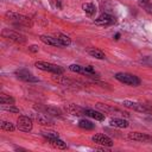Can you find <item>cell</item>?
<instances>
[{"mask_svg":"<svg viewBox=\"0 0 152 152\" xmlns=\"http://www.w3.org/2000/svg\"><path fill=\"white\" fill-rule=\"evenodd\" d=\"M5 18L7 20L13 21L15 25H24V26H31V19L24 14L15 13V12H6Z\"/></svg>","mask_w":152,"mask_h":152,"instance_id":"1","label":"cell"},{"mask_svg":"<svg viewBox=\"0 0 152 152\" xmlns=\"http://www.w3.org/2000/svg\"><path fill=\"white\" fill-rule=\"evenodd\" d=\"M34 65L43 70V71H49V72H52L53 75H62L64 72V69L61 68L59 65H56V64H52V63H48V62H43V61H38L34 63Z\"/></svg>","mask_w":152,"mask_h":152,"instance_id":"2","label":"cell"},{"mask_svg":"<svg viewBox=\"0 0 152 152\" xmlns=\"http://www.w3.org/2000/svg\"><path fill=\"white\" fill-rule=\"evenodd\" d=\"M118 81L125 83V84H128V86H133V87H137L140 84V80L139 77H137L135 75H132V74H128V72H118L115 74L114 76Z\"/></svg>","mask_w":152,"mask_h":152,"instance_id":"3","label":"cell"},{"mask_svg":"<svg viewBox=\"0 0 152 152\" xmlns=\"http://www.w3.org/2000/svg\"><path fill=\"white\" fill-rule=\"evenodd\" d=\"M1 36L4 38H7L10 40H13L15 43H25L26 42V38L25 36H23L21 33L19 32H15L13 30H10V28H4L2 32H1Z\"/></svg>","mask_w":152,"mask_h":152,"instance_id":"4","label":"cell"},{"mask_svg":"<svg viewBox=\"0 0 152 152\" xmlns=\"http://www.w3.org/2000/svg\"><path fill=\"white\" fill-rule=\"evenodd\" d=\"M33 127L32 119L26 116V115H20L17 120V128L23 131V132H30Z\"/></svg>","mask_w":152,"mask_h":152,"instance_id":"5","label":"cell"},{"mask_svg":"<svg viewBox=\"0 0 152 152\" xmlns=\"http://www.w3.org/2000/svg\"><path fill=\"white\" fill-rule=\"evenodd\" d=\"M122 104L127 108H131L133 110H137V112H140V113H151V109L146 106V103L144 102H133V101H128V100H125L122 102Z\"/></svg>","mask_w":152,"mask_h":152,"instance_id":"6","label":"cell"},{"mask_svg":"<svg viewBox=\"0 0 152 152\" xmlns=\"http://www.w3.org/2000/svg\"><path fill=\"white\" fill-rule=\"evenodd\" d=\"M15 76L19 80H23L25 82H38V78L34 77L27 69H19L15 70Z\"/></svg>","mask_w":152,"mask_h":152,"instance_id":"7","label":"cell"},{"mask_svg":"<svg viewBox=\"0 0 152 152\" xmlns=\"http://www.w3.org/2000/svg\"><path fill=\"white\" fill-rule=\"evenodd\" d=\"M128 139L134 141H141V142H152V135H148L146 133H140V132L128 133Z\"/></svg>","mask_w":152,"mask_h":152,"instance_id":"8","label":"cell"},{"mask_svg":"<svg viewBox=\"0 0 152 152\" xmlns=\"http://www.w3.org/2000/svg\"><path fill=\"white\" fill-rule=\"evenodd\" d=\"M114 23H115V18L108 13H102L95 19V24L101 25V26H107V25H110Z\"/></svg>","mask_w":152,"mask_h":152,"instance_id":"9","label":"cell"},{"mask_svg":"<svg viewBox=\"0 0 152 152\" xmlns=\"http://www.w3.org/2000/svg\"><path fill=\"white\" fill-rule=\"evenodd\" d=\"M91 140L94 142H96V144H100V145H103V146H108V147H110L113 145V140L106 134H95V135L91 137Z\"/></svg>","mask_w":152,"mask_h":152,"instance_id":"10","label":"cell"},{"mask_svg":"<svg viewBox=\"0 0 152 152\" xmlns=\"http://www.w3.org/2000/svg\"><path fill=\"white\" fill-rule=\"evenodd\" d=\"M34 118L40 125H44V126H49V125H53L55 124L53 120L46 113H37V114H34Z\"/></svg>","mask_w":152,"mask_h":152,"instance_id":"11","label":"cell"},{"mask_svg":"<svg viewBox=\"0 0 152 152\" xmlns=\"http://www.w3.org/2000/svg\"><path fill=\"white\" fill-rule=\"evenodd\" d=\"M53 78H55L58 83H61L62 86L68 87V88H76V86H77V82H75V81H72V80H70V78H66V77H61L59 75H55Z\"/></svg>","mask_w":152,"mask_h":152,"instance_id":"12","label":"cell"},{"mask_svg":"<svg viewBox=\"0 0 152 152\" xmlns=\"http://www.w3.org/2000/svg\"><path fill=\"white\" fill-rule=\"evenodd\" d=\"M84 115L89 116V118H93L97 121H102L104 120V114L99 112V110H95V109H90V108H84Z\"/></svg>","mask_w":152,"mask_h":152,"instance_id":"13","label":"cell"},{"mask_svg":"<svg viewBox=\"0 0 152 152\" xmlns=\"http://www.w3.org/2000/svg\"><path fill=\"white\" fill-rule=\"evenodd\" d=\"M39 39H40L44 44H48V45H51V46H58V48L62 46V44L59 43V40H58L56 37H51V36L42 34V36L39 37Z\"/></svg>","mask_w":152,"mask_h":152,"instance_id":"14","label":"cell"},{"mask_svg":"<svg viewBox=\"0 0 152 152\" xmlns=\"http://www.w3.org/2000/svg\"><path fill=\"white\" fill-rule=\"evenodd\" d=\"M96 107H97L99 109L103 110V112H108V113H116V114H120V115H125V116H128V113H126V112H122V110H120V109H118V108H113V107H110V106H107V104L97 103V104H96Z\"/></svg>","mask_w":152,"mask_h":152,"instance_id":"15","label":"cell"},{"mask_svg":"<svg viewBox=\"0 0 152 152\" xmlns=\"http://www.w3.org/2000/svg\"><path fill=\"white\" fill-rule=\"evenodd\" d=\"M109 125L113 127H118V128H126L128 127V121L121 118H112L109 120Z\"/></svg>","mask_w":152,"mask_h":152,"instance_id":"16","label":"cell"},{"mask_svg":"<svg viewBox=\"0 0 152 152\" xmlns=\"http://www.w3.org/2000/svg\"><path fill=\"white\" fill-rule=\"evenodd\" d=\"M49 144L56 148H61V150H64L66 148V142H64L62 139H59V137L57 138H51V139H48Z\"/></svg>","mask_w":152,"mask_h":152,"instance_id":"17","label":"cell"},{"mask_svg":"<svg viewBox=\"0 0 152 152\" xmlns=\"http://www.w3.org/2000/svg\"><path fill=\"white\" fill-rule=\"evenodd\" d=\"M87 52H88L91 57H94V58H96V59H104V57H106L104 52H103V51H101L100 49L89 48V49H87Z\"/></svg>","mask_w":152,"mask_h":152,"instance_id":"18","label":"cell"},{"mask_svg":"<svg viewBox=\"0 0 152 152\" xmlns=\"http://www.w3.org/2000/svg\"><path fill=\"white\" fill-rule=\"evenodd\" d=\"M68 112L71 113L72 115H84V108L78 107L76 104H69L68 106Z\"/></svg>","mask_w":152,"mask_h":152,"instance_id":"19","label":"cell"},{"mask_svg":"<svg viewBox=\"0 0 152 152\" xmlns=\"http://www.w3.org/2000/svg\"><path fill=\"white\" fill-rule=\"evenodd\" d=\"M82 8L83 11L88 14V15H93L95 12H96V6L93 4V2H86L82 5Z\"/></svg>","mask_w":152,"mask_h":152,"instance_id":"20","label":"cell"},{"mask_svg":"<svg viewBox=\"0 0 152 152\" xmlns=\"http://www.w3.org/2000/svg\"><path fill=\"white\" fill-rule=\"evenodd\" d=\"M55 37L59 40V43L62 44V46H69V45L71 44V39H70L68 36L63 34V33H57Z\"/></svg>","mask_w":152,"mask_h":152,"instance_id":"21","label":"cell"},{"mask_svg":"<svg viewBox=\"0 0 152 152\" xmlns=\"http://www.w3.org/2000/svg\"><path fill=\"white\" fill-rule=\"evenodd\" d=\"M43 109L48 115H53V116H59V118L62 116V112L55 107H44Z\"/></svg>","mask_w":152,"mask_h":152,"instance_id":"22","label":"cell"},{"mask_svg":"<svg viewBox=\"0 0 152 152\" xmlns=\"http://www.w3.org/2000/svg\"><path fill=\"white\" fill-rule=\"evenodd\" d=\"M0 127H1V129L7 131V132H13V131L15 129V127H14V125H13L12 122H10V121H5V120H1V122H0Z\"/></svg>","mask_w":152,"mask_h":152,"instance_id":"23","label":"cell"},{"mask_svg":"<svg viewBox=\"0 0 152 152\" xmlns=\"http://www.w3.org/2000/svg\"><path fill=\"white\" fill-rule=\"evenodd\" d=\"M1 109L7 110V112H12V113H19V108L15 107L13 103H1Z\"/></svg>","mask_w":152,"mask_h":152,"instance_id":"24","label":"cell"},{"mask_svg":"<svg viewBox=\"0 0 152 152\" xmlns=\"http://www.w3.org/2000/svg\"><path fill=\"white\" fill-rule=\"evenodd\" d=\"M78 126H80L81 128H83V129H93V128H94V124H93L91 121H89V120H86V119L80 120Z\"/></svg>","mask_w":152,"mask_h":152,"instance_id":"25","label":"cell"},{"mask_svg":"<svg viewBox=\"0 0 152 152\" xmlns=\"http://www.w3.org/2000/svg\"><path fill=\"white\" fill-rule=\"evenodd\" d=\"M42 135H43L44 138H46V139H51V138H57V137H59L58 133L55 132V131H43V132H42Z\"/></svg>","mask_w":152,"mask_h":152,"instance_id":"26","label":"cell"},{"mask_svg":"<svg viewBox=\"0 0 152 152\" xmlns=\"http://www.w3.org/2000/svg\"><path fill=\"white\" fill-rule=\"evenodd\" d=\"M69 69L74 72H78V74H83V71H84V66H81L78 64H71V65H69Z\"/></svg>","mask_w":152,"mask_h":152,"instance_id":"27","label":"cell"},{"mask_svg":"<svg viewBox=\"0 0 152 152\" xmlns=\"http://www.w3.org/2000/svg\"><path fill=\"white\" fill-rule=\"evenodd\" d=\"M0 103H14V99L11 96H7L5 94L0 95Z\"/></svg>","mask_w":152,"mask_h":152,"instance_id":"28","label":"cell"},{"mask_svg":"<svg viewBox=\"0 0 152 152\" xmlns=\"http://www.w3.org/2000/svg\"><path fill=\"white\" fill-rule=\"evenodd\" d=\"M139 5H140L148 14H152V4H151V2H142V1H140Z\"/></svg>","mask_w":152,"mask_h":152,"instance_id":"29","label":"cell"},{"mask_svg":"<svg viewBox=\"0 0 152 152\" xmlns=\"http://www.w3.org/2000/svg\"><path fill=\"white\" fill-rule=\"evenodd\" d=\"M38 50H39V48H38L37 45H31V46H28V51H31V52H38Z\"/></svg>","mask_w":152,"mask_h":152,"instance_id":"30","label":"cell"},{"mask_svg":"<svg viewBox=\"0 0 152 152\" xmlns=\"http://www.w3.org/2000/svg\"><path fill=\"white\" fill-rule=\"evenodd\" d=\"M56 6H57L58 8H61V7H62V4H61V0H57V1H56Z\"/></svg>","mask_w":152,"mask_h":152,"instance_id":"31","label":"cell"},{"mask_svg":"<svg viewBox=\"0 0 152 152\" xmlns=\"http://www.w3.org/2000/svg\"><path fill=\"white\" fill-rule=\"evenodd\" d=\"M114 37H115V39H119V37H120V33H116Z\"/></svg>","mask_w":152,"mask_h":152,"instance_id":"32","label":"cell"},{"mask_svg":"<svg viewBox=\"0 0 152 152\" xmlns=\"http://www.w3.org/2000/svg\"><path fill=\"white\" fill-rule=\"evenodd\" d=\"M140 1H142V2H150V0H140Z\"/></svg>","mask_w":152,"mask_h":152,"instance_id":"33","label":"cell"}]
</instances>
